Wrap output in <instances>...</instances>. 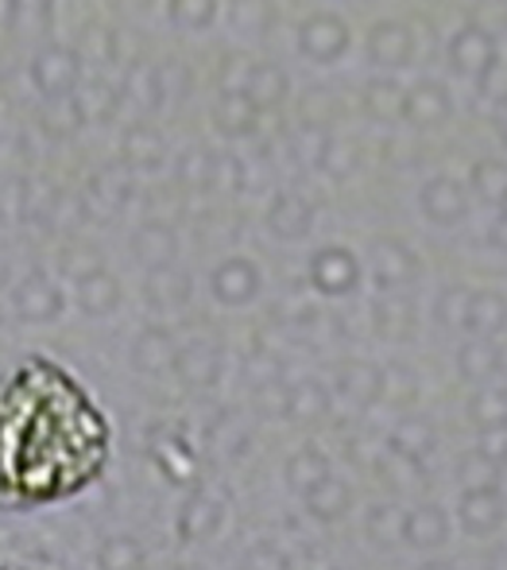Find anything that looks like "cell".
<instances>
[{"label": "cell", "mask_w": 507, "mask_h": 570, "mask_svg": "<svg viewBox=\"0 0 507 570\" xmlns=\"http://www.w3.org/2000/svg\"><path fill=\"white\" fill-rule=\"evenodd\" d=\"M117 431L90 384L31 353L0 373V512H43L109 473Z\"/></svg>", "instance_id": "6da1fadb"}, {"label": "cell", "mask_w": 507, "mask_h": 570, "mask_svg": "<svg viewBox=\"0 0 507 570\" xmlns=\"http://www.w3.org/2000/svg\"><path fill=\"white\" fill-rule=\"evenodd\" d=\"M31 82L43 98H70L82 82V59L67 43L39 47L36 59H31Z\"/></svg>", "instance_id": "7a4b0ae2"}, {"label": "cell", "mask_w": 507, "mask_h": 570, "mask_svg": "<svg viewBox=\"0 0 507 570\" xmlns=\"http://www.w3.org/2000/svg\"><path fill=\"white\" fill-rule=\"evenodd\" d=\"M446 59H449V67H454V75L477 82L485 70H493L496 62H500V43H496L493 31L480 28V23H465V28H457L454 36H449Z\"/></svg>", "instance_id": "3957f363"}, {"label": "cell", "mask_w": 507, "mask_h": 570, "mask_svg": "<svg viewBox=\"0 0 507 570\" xmlns=\"http://www.w3.org/2000/svg\"><path fill=\"white\" fill-rule=\"evenodd\" d=\"M349 23L337 12H314L299 23V55L318 62V67L341 59L349 51Z\"/></svg>", "instance_id": "277c9868"}, {"label": "cell", "mask_w": 507, "mask_h": 570, "mask_svg": "<svg viewBox=\"0 0 507 570\" xmlns=\"http://www.w3.org/2000/svg\"><path fill=\"white\" fill-rule=\"evenodd\" d=\"M365 55L380 70H404L415 59V31L404 20H376L365 39Z\"/></svg>", "instance_id": "5b68a950"}, {"label": "cell", "mask_w": 507, "mask_h": 570, "mask_svg": "<svg viewBox=\"0 0 507 570\" xmlns=\"http://www.w3.org/2000/svg\"><path fill=\"white\" fill-rule=\"evenodd\" d=\"M449 117H454V98H449V90L441 82L422 78V82L404 90V117L399 120H410L415 128H438Z\"/></svg>", "instance_id": "8992f818"}, {"label": "cell", "mask_w": 507, "mask_h": 570, "mask_svg": "<svg viewBox=\"0 0 507 570\" xmlns=\"http://www.w3.org/2000/svg\"><path fill=\"white\" fill-rule=\"evenodd\" d=\"M310 279L326 295H349L360 284V261L349 248H321L310 261Z\"/></svg>", "instance_id": "52a82bcc"}, {"label": "cell", "mask_w": 507, "mask_h": 570, "mask_svg": "<svg viewBox=\"0 0 507 570\" xmlns=\"http://www.w3.org/2000/svg\"><path fill=\"white\" fill-rule=\"evenodd\" d=\"M418 210L434 222V226H457L469 210V198H465V187L449 175H438L430 179L422 190H418Z\"/></svg>", "instance_id": "ba28073f"}, {"label": "cell", "mask_w": 507, "mask_h": 570, "mask_svg": "<svg viewBox=\"0 0 507 570\" xmlns=\"http://www.w3.org/2000/svg\"><path fill=\"white\" fill-rule=\"evenodd\" d=\"M372 279L380 287H407V284H415L418 279V256L410 253V248L404 245V240H376L372 245Z\"/></svg>", "instance_id": "9c48e42d"}, {"label": "cell", "mask_w": 507, "mask_h": 570, "mask_svg": "<svg viewBox=\"0 0 507 570\" xmlns=\"http://www.w3.org/2000/svg\"><path fill=\"white\" fill-rule=\"evenodd\" d=\"M457 517H461V528H465L469 535H488V532H496V528H500V520H504V501H500V493H496V489H488V485L465 489Z\"/></svg>", "instance_id": "30bf717a"}, {"label": "cell", "mask_w": 507, "mask_h": 570, "mask_svg": "<svg viewBox=\"0 0 507 570\" xmlns=\"http://www.w3.org/2000/svg\"><path fill=\"white\" fill-rule=\"evenodd\" d=\"M240 94L264 114V109L284 106L287 94H291V82H287L284 67H276V62H252V70H248V78H245V90Z\"/></svg>", "instance_id": "8fae6325"}, {"label": "cell", "mask_w": 507, "mask_h": 570, "mask_svg": "<svg viewBox=\"0 0 507 570\" xmlns=\"http://www.w3.org/2000/svg\"><path fill=\"white\" fill-rule=\"evenodd\" d=\"M461 326H469L480 338H496L507 326V299L500 292H473L465 295V315Z\"/></svg>", "instance_id": "7c38bea8"}, {"label": "cell", "mask_w": 507, "mask_h": 570, "mask_svg": "<svg viewBox=\"0 0 507 570\" xmlns=\"http://www.w3.org/2000/svg\"><path fill=\"white\" fill-rule=\"evenodd\" d=\"M120 98L136 101L140 109H159L163 106V82H159V67L156 62H132L125 70V82H120Z\"/></svg>", "instance_id": "4fadbf2b"}, {"label": "cell", "mask_w": 507, "mask_h": 570, "mask_svg": "<svg viewBox=\"0 0 507 570\" xmlns=\"http://www.w3.org/2000/svg\"><path fill=\"white\" fill-rule=\"evenodd\" d=\"M271 0H229V31L237 39H264L271 31Z\"/></svg>", "instance_id": "5bb4252c"}, {"label": "cell", "mask_w": 507, "mask_h": 570, "mask_svg": "<svg viewBox=\"0 0 507 570\" xmlns=\"http://www.w3.org/2000/svg\"><path fill=\"white\" fill-rule=\"evenodd\" d=\"M360 109H365L372 120H399L404 117V86L396 78H372L360 94Z\"/></svg>", "instance_id": "9a60e30c"}, {"label": "cell", "mask_w": 507, "mask_h": 570, "mask_svg": "<svg viewBox=\"0 0 507 570\" xmlns=\"http://www.w3.org/2000/svg\"><path fill=\"white\" fill-rule=\"evenodd\" d=\"M213 125L229 136H248L260 125V109H256L245 94H221L213 106Z\"/></svg>", "instance_id": "2e32d148"}, {"label": "cell", "mask_w": 507, "mask_h": 570, "mask_svg": "<svg viewBox=\"0 0 507 570\" xmlns=\"http://www.w3.org/2000/svg\"><path fill=\"white\" fill-rule=\"evenodd\" d=\"M256 287H260V276H256V268L248 261H225L221 268H217V276H213V292L221 295L225 303L252 299Z\"/></svg>", "instance_id": "e0dca14e"}, {"label": "cell", "mask_w": 507, "mask_h": 570, "mask_svg": "<svg viewBox=\"0 0 507 570\" xmlns=\"http://www.w3.org/2000/svg\"><path fill=\"white\" fill-rule=\"evenodd\" d=\"M404 535L415 543V548H441V543H446V535H449L446 512H441L438 504H422V509H415L407 517Z\"/></svg>", "instance_id": "ac0fdd59"}, {"label": "cell", "mask_w": 507, "mask_h": 570, "mask_svg": "<svg viewBox=\"0 0 507 570\" xmlns=\"http://www.w3.org/2000/svg\"><path fill=\"white\" fill-rule=\"evenodd\" d=\"M268 226L279 233V237H306L314 226V210L310 203L299 195H284L276 198V206H271L268 214Z\"/></svg>", "instance_id": "d6986e66"}, {"label": "cell", "mask_w": 507, "mask_h": 570, "mask_svg": "<svg viewBox=\"0 0 507 570\" xmlns=\"http://www.w3.org/2000/svg\"><path fill=\"white\" fill-rule=\"evenodd\" d=\"M469 187L485 206H500L504 210L507 206V164H500V159H477V164H473V175H469Z\"/></svg>", "instance_id": "ffe728a7"}, {"label": "cell", "mask_w": 507, "mask_h": 570, "mask_svg": "<svg viewBox=\"0 0 507 570\" xmlns=\"http://www.w3.org/2000/svg\"><path fill=\"white\" fill-rule=\"evenodd\" d=\"M78 106V114L82 120H101V117H112V109H117L120 101V90L117 86H105V78H86V82H78V90L70 94Z\"/></svg>", "instance_id": "44dd1931"}, {"label": "cell", "mask_w": 507, "mask_h": 570, "mask_svg": "<svg viewBox=\"0 0 507 570\" xmlns=\"http://www.w3.org/2000/svg\"><path fill=\"white\" fill-rule=\"evenodd\" d=\"M167 20L182 31H206L217 20V0H167Z\"/></svg>", "instance_id": "7402d4cb"}, {"label": "cell", "mask_w": 507, "mask_h": 570, "mask_svg": "<svg viewBox=\"0 0 507 570\" xmlns=\"http://www.w3.org/2000/svg\"><path fill=\"white\" fill-rule=\"evenodd\" d=\"M477 98L496 114H507V62H496L493 70L477 78Z\"/></svg>", "instance_id": "603a6c76"}, {"label": "cell", "mask_w": 507, "mask_h": 570, "mask_svg": "<svg viewBox=\"0 0 507 570\" xmlns=\"http://www.w3.org/2000/svg\"><path fill=\"white\" fill-rule=\"evenodd\" d=\"M125 148H128V156L140 159V164H159V159H163V140H159V132H156V128H148V125L128 128Z\"/></svg>", "instance_id": "cb8c5ba5"}, {"label": "cell", "mask_w": 507, "mask_h": 570, "mask_svg": "<svg viewBox=\"0 0 507 570\" xmlns=\"http://www.w3.org/2000/svg\"><path fill=\"white\" fill-rule=\"evenodd\" d=\"M329 175H352V167H357V144L352 140H341V136H329L326 140V151H321V164Z\"/></svg>", "instance_id": "d4e9b609"}, {"label": "cell", "mask_w": 507, "mask_h": 570, "mask_svg": "<svg viewBox=\"0 0 507 570\" xmlns=\"http://www.w3.org/2000/svg\"><path fill=\"white\" fill-rule=\"evenodd\" d=\"M326 128H318V125H310V128H302L299 136H295V156L302 159V164H314L318 167L321 164V151H326Z\"/></svg>", "instance_id": "484cf974"}, {"label": "cell", "mask_w": 507, "mask_h": 570, "mask_svg": "<svg viewBox=\"0 0 507 570\" xmlns=\"http://www.w3.org/2000/svg\"><path fill=\"white\" fill-rule=\"evenodd\" d=\"M43 120L54 128V132H67V128H78L82 114H78L74 98H51V106L43 109Z\"/></svg>", "instance_id": "4316f807"}, {"label": "cell", "mask_w": 507, "mask_h": 570, "mask_svg": "<svg viewBox=\"0 0 507 570\" xmlns=\"http://www.w3.org/2000/svg\"><path fill=\"white\" fill-rule=\"evenodd\" d=\"M86 47H74L78 51V59H82V55H93V59H112V51H117V47H112V31H105V28H86V39H82Z\"/></svg>", "instance_id": "83f0119b"}, {"label": "cell", "mask_w": 507, "mask_h": 570, "mask_svg": "<svg viewBox=\"0 0 507 570\" xmlns=\"http://www.w3.org/2000/svg\"><path fill=\"white\" fill-rule=\"evenodd\" d=\"M51 8H54V0H8V12L23 16V20H36V23L51 20Z\"/></svg>", "instance_id": "f1b7e54d"}, {"label": "cell", "mask_w": 507, "mask_h": 570, "mask_svg": "<svg viewBox=\"0 0 507 570\" xmlns=\"http://www.w3.org/2000/svg\"><path fill=\"white\" fill-rule=\"evenodd\" d=\"M488 240H493L496 248H507V214L493 222V229H488Z\"/></svg>", "instance_id": "f546056e"}, {"label": "cell", "mask_w": 507, "mask_h": 570, "mask_svg": "<svg viewBox=\"0 0 507 570\" xmlns=\"http://www.w3.org/2000/svg\"><path fill=\"white\" fill-rule=\"evenodd\" d=\"M496 136H500V144L507 148V114H500L496 117Z\"/></svg>", "instance_id": "4dcf8cb0"}, {"label": "cell", "mask_w": 507, "mask_h": 570, "mask_svg": "<svg viewBox=\"0 0 507 570\" xmlns=\"http://www.w3.org/2000/svg\"><path fill=\"white\" fill-rule=\"evenodd\" d=\"M422 570H454L449 563H434V567H422Z\"/></svg>", "instance_id": "1f68e13d"}, {"label": "cell", "mask_w": 507, "mask_h": 570, "mask_svg": "<svg viewBox=\"0 0 507 570\" xmlns=\"http://www.w3.org/2000/svg\"><path fill=\"white\" fill-rule=\"evenodd\" d=\"M504 214H507V206H504Z\"/></svg>", "instance_id": "d6a6232c"}]
</instances>
